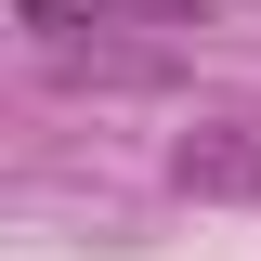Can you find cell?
Instances as JSON below:
<instances>
[{"label": "cell", "mask_w": 261, "mask_h": 261, "mask_svg": "<svg viewBox=\"0 0 261 261\" xmlns=\"http://www.w3.org/2000/svg\"><path fill=\"white\" fill-rule=\"evenodd\" d=\"M13 27H27L39 65H65V79H105V92H144V79H157V53H144V39H105V27H130L118 0H27Z\"/></svg>", "instance_id": "6da1fadb"}, {"label": "cell", "mask_w": 261, "mask_h": 261, "mask_svg": "<svg viewBox=\"0 0 261 261\" xmlns=\"http://www.w3.org/2000/svg\"><path fill=\"white\" fill-rule=\"evenodd\" d=\"M170 183H183V196H261V105L196 118L183 144H170Z\"/></svg>", "instance_id": "7a4b0ae2"}]
</instances>
